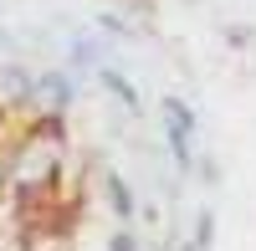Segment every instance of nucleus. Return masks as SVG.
I'll return each instance as SVG.
<instances>
[{
	"mask_svg": "<svg viewBox=\"0 0 256 251\" xmlns=\"http://www.w3.org/2000/svg\"><path fill=\"white\" fill-rule=\"evenodd\" d=\"M31 82H36V72L20 67V62H6V67H0V92H6V102H16V108H26Z\"/></svg>",
	"mask_w": 256,
	"mask_h": 251,
	"instance_id": "nucleus-6",
	"label": "nucleus"
},
{
	"mask_svg": "<svg viewBox=\"0 0 256 251\" xmlns=\"http://www.w3.org/2000/svg\"><path fill=\"white\" fill-rule=\"evenodd\" d=\"M102 251H144L138 226H123V220H113V231H108V241H102Z\"/></svg>",
	"mask_w": 256,
	"mask_h": 251,
	"instance_id": "nucleus-7",
	"label": "nucleus"
},
{
	"mask_svg": "<svg viewBox=\"0 0 256 251\" xmlns=\"http://www.w3.org/2000/svg\"><path fill=\"white\" fill-rule=\"evenodd\" d=\"M67 170V138H62V123L31 118L26 128L16 134V144L6 149V190L20 200L46 195L52 184Z\"/></svg>",
	"mask_w": 256,
	"mask_h": 251,
	"instance_id": "nucleus-1",
	"label": "nucleus"
},
{
	"mask_svg": "<svg viewBox=\"0 0 256 251\" xmlns=\"http://www.w3.org/2000/svg\"><path fill=\"white\" fill-rule=\"evenodd\" d=\"M159 123H164V144H169L174 170L190 174V170H195V128H200L195 108H190L180 92H169V98H159Z\"/></svg>",
	"mask_w": 256,
	"mask_h": 251,
	"instance_id": "nucleus-2",
	"label": "nucleus"
},
{
	"mask_svg": "<svg viewBox=\"0 0 256 251\" xmlns=\"http://www.w3.org/2000/svg\"><path fill=\"white\" fill-rule=\"evenodd\" d=\"M72 102H77V77H72L67 67H46V72H36L31 98H26V113H31V118L62 123V118L72 113Z\"/></svg>",
	"mask_w": 256,
	"mask_h": 251,
	"instance_id": "nucleus-3",
	"label": "nucleus"
},
{
	"mask_svg": "<svg viewBox=\"0 0 256 251\" xmlns=\"http://www.w3.org/2000/svg\"><path fill=\"white\" fill-rule=\"evenodd\" d=\"M72 67H92V72L102 67V46H98L92 36H77L72 41Z\"/></svg>",
	"mask_w": 256,
	"mask_h": 251,
	"instance_id": "nucleus-8",
	"label": "nucleus"
},
{
	"mask_svg": "<svg viewBox=\"0 0 256 251\" xmlns=\"http://www.w3.org/2000/svg\"><path fill=\"white\" fill-rule=\"evenodd\" d=\"M98 82H102V92H108V98L118 102V108H128V113H138V108H144L138 88H134V82H128L118 67H108V62H102V67H98Z\"/></svg>",
	"mask_w": 256,
	"mask_h": 251,
	"instance_id": "nucleus-5",
	"label": "nucleus"
},
{
	"mask_svg": "<svg viewBox=\"0 0 256 251\" xmlns=\"http://www.w3.org/2000/svg\"><path fill=\"white\" fill-rule=\"evenodd\" d=\"M210 236H216V216L200 210V216H195V241H190V251H205V246H210Z\"/></svg>",
	"mask_w": 256,
	"mask_h": 251,
	"instance_id": "nucleus-9",
	"label": "nucleus"
},
{
	"mask_svg": "<svg viewBox=\"0 0 256 251\" xmlns=\"http://www.w3.org/2000/svg\"><path fill=\"white\" fill-rule=\"evenodd\" d=\"M98 184H102V200H108V216H113V220H123V226H134V220H138L134 184H128L118 170H102V174H98Z\"/></svg>",
	"mask_w": 256,
	"mask_h": 251,
	"instance_id": "nucleus-4",
	"label": "nucleus"
}]
</instances>
